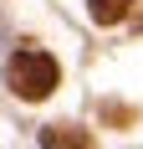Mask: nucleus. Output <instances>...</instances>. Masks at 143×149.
<instances>
[{
  "instance_id": "obj_1",
  "label": "nucleus",
  "mask_w": 143,
  "mask_h": 149,
  "mask_svg": "<svg viewBox=\"0 0 143 149\" xmlns=\"http://www.w3.org/2000/svg\"><path fill=\"white\" fill-rule=\"evenodd\" d=\"M56 77H61L56 57H51V52H36V46H21V52L5 62V88H10L15 98H26V103H41L46 93L56 88Z\"/></svg>"
},
{
  "instance_id": "obj_2",
  "label": "nucleus",
  "mask_w": 143,
  "mask_h": 149,
  "mask_svg": "<svg viewBox=\"0 0 143 149\" xmlns=\"http://www.w3.org/2000/svg\"><path fill=\"white\" fill-rule=\"evenodd\" d=\"M41 149H92V134L77 123H46L41 129Z\"/></svg>"
},
{
  "instance_id": "obj_3",
  "label": "nucleus",
  "mask_w": 143,
  "mask_h": 149,
  "mask_svg": "<svg viewBox=\"0 0 143 149\" xmlns=\"http://www.w3.org/2000/svg\"><path fill=\"white\" fill-rule=\"evenodd\" d=\"M87 5H92V15H97L102 26H113V21H123V15H128L133 0H87Z\"/></svg>"
}]
</instances>
